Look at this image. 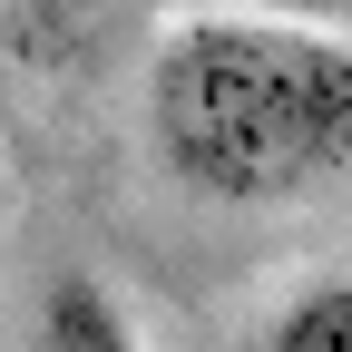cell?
Instances as JSON below:
<instances>
[{
    "mask_svg": "<svg viewBox=\"0 0 352 352\" xmlns=\"http://www.w3.org/2000/svg\"><path fill=\"white\" fill-rule=\"evenodd\" d=\"M245 10L294 20V30H342V20H352V0H245Z\"/></svg>",
    "mask_w": 352,
    "mask_h": 352,
    "instance_id": "4",
    "label": "cell"
},
{
    "mask_svg": "<svg viewBox=\"0 0 352 352\" xmlns=\"http://www.w3.org/2000/svg\"><path fill=\"white\" fill-rule=\"evenodd\" d=\"M264 352H352V274H333L303 303H284V323L264 333Z\"/></svg>",
    "mask_w": 352,
    "mask_h": 352,
    "instance_id": "3",
    "label": "cell"
},
{
    "mask_svg": "<svg viewBox=\"0 0 352 352\" xmlns=\"http://www.w3.org/2000/svg\"><path fill=\"white\" fill-rule=\"evenodd\" d=\"M147 138L206 206H294L352 166V50L264 10L186 20L147 69Z\"/></svg>",
    "mask_w": 352,
    "mask_h": 352,
    "instance_id": "1",
    "label": "cell"
},
{
    "mask_svg": "<svg viewBox=\"0 0 352 352\" xmlns=\"http://www.w3.org/2000/svg\"><path fill=\"white\" fill-rule=\"evenodd\" d=\"M30 352H138V333L98 274H50L30 303Z\"/></svg>",
    "mask_w": 352,
    "mask_h": 352,
    "instance_id": "2",
    "label": "cell"
}]
</instances>
